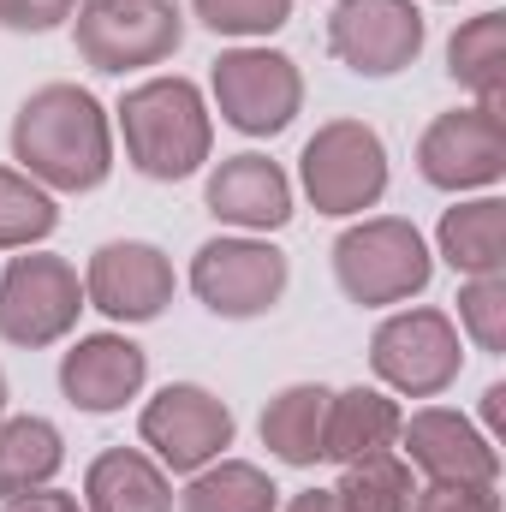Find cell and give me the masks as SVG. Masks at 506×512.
<instances>
[{
  "label": "cell",
  "mask_w": 506,
  "mask_h": 512,
  "mask_svg": "<svg viewBox=\"0 0 506 512\" xmlns=\"http://www.w3.org/2000/svg\"><path fill=\"white\" fill-rule=\"evenodd\" d=\"M328 387L322 382H292L280 387L268 405H262V447L280 459V465H316L322 459V423H328Z\"/></svg>",
  "instance_id": "obj_19"
},
{
  "label": "cell",
  "mask_w": 506,
  "mask_h": 512,
  "mask_svg": "<svg viewBox=\"0 0 506 512\" xmlns=\"http://www.w3.org/2000/svg\"><path fill=\"white\" fill-rule=\"evenodd\" d=\"M417 173L435 191H483L506 173V126L501 108H453L435 114L429 131L417 137Z\"/></svg>",
  "instance_id": "obj_11"
},
{
  "label": "cell",
  "mask_w": 506,
  "mask_h": 512,
  "mask_svg": "<svg viewBox=\"0 0 506 512\" xmlns=\"http://www.w3.org/2000/svg\"><path fill=\"white\" fill-rule=\"evenodd\" d=\"M286 512H346V507L334 501V489H304V495L286 501Z\"/></svg>",
  "instance_id": "obj_31"
},
{
  "label": "cell",
  "mask_w": 506,
  "mask_h": 512,
  "mask_svg": "<svg viewBox=\"0 0 506 512\" xmlns=\"http://www.w3.org/2000/svg\"><path fill=\"white\" fill-rule=\"evenodd\" d=\"M221 120L245 137H280L304 108V72L280 48H227L209 66Z\"/></svg>",
  "instance_id": "obj_7"
},
{
  "label": "cell",
  "mask_w": 506,
  "mask_h": 512,
  "mask_svg": "<svg viewBox=\"0 0 506 512\" xmlns=\"http://www.w3.org/2000/svg\"><path fill=\"white\" fill-rule=\"evenodd\" d=\"M286 280H292L286 256L274 251L268 239H251V233H239V239H209L203 251L191 256V292H197L215 316H227V322L268 316V310L286 298Z\"/></svg>",
  "instance_id": "obj_10"
},
{
  "label": "cell",
  "mask_w": 506,
  "mask_h": 512,
  "mask_svg": "<svg viewBox=\"0 0 506 512\" xmlns=\"http://www.w3.org/2000/svg\"><path fill=\"white\" fill-rule=\"evenodd\" d=\"M215 36H274L292 18V0H191Z\"/></svg>",
  "instance_id": "obj_27"
},
{
  "label": "cell",
  "mask_w": 506,
  "mask_h": 512,
  "mask_svg": "<svg viewBox=\"0 0 506 512\" xmlns=\"http://www.w3.org/2000/svg\"><path fill=\"white\" fill-rule=\"evenodd\" d=\"M0 417H6V370H0Z\"/></svg>",
  "instance_id": "obj_33"
},
{
  "label": "cell",
  "mask_w": 506,
  "mask_h": 512,
  "mask_svg": "<svg viewBox=\"0 0 506 512\" xmlns=\"http://www.w3.org/2000/svg\"><path fill=\"white\" fill-rule=\"evenodd\" d=\"M483 417H489V429H495V435L506 429V387H501V382L483 393Z\"/></svg>",
  "instance_id": "obj_32"
},
{
  "label": "cell",
  "mask_w": 506,
  "mask_h": 512,
  "mask_svg": "<svg viewBox=\"0 0 506 512\" xmlns=\"http://www.w3.org/2000/svg\"><path fill=\"white\" fill-rule=\"evenodd\" d=\"M179 512H280V489L262 465L245 459H215L203 471H191Z\"/></svg>",
  "instance_id": "obj_23"
},
{
  "label": "cell",
  "mask_w": 506,
  "mask_h": 512,
  "mask_svg": "<svg viewBox=\"0 0 506 512\" xmlns=\"http://www.w3.org/2000/svg\"><path fill=\"white\" fill-rule=\"evenodd\" d=\"M66 465V441L48 417H0V501L48 489Z\"/></svg>",
  "instance_id": "obj_22"
},
{
  "label": "cell",
  "mask_w": 506,
  "mask_h": 512,
  "mask_svg": "<svg viewBox=\"0 0 506 512\" xmlns=\"http://www.w3.org/2000/svg\"><path fill=\"white\" fill-rule=\"evenodd\" d=\"M84 512H173V483L143 447H108L84 471Z\"/></svg>",
  "instance_id": "obj_17"
},
{
  "label": "cell",
  "mask_w": 506,
  "mask_h": 512,
  "mask_svg": "<svg viewBox=\"0 0 506 512\" xmlns=\"http://www.w3.org/2000/svg\"><path fill=\"white\" fill-rule=\"evenodd\" d=\"M399 441H405V465H417L429 483H501L495 441L447 405H423L417 417H399Z\"/></svg>",
  "instance_id": "obj_14"
},
{
  "label": "cell",
  "mask_w": 506,
  "mask_h": 512,
  "mask_svg": "<svg viewBox=\"0 0 506 512\" xmlns=\"http://www.w3.org/2000/svg\"><path fill=\"white\" fill-rule=\"evenodd\" d=\"M411 465L387 447V453H370L358 465H340V483H334V501L346 512H411Z\"/></svg>",
  "instance_id": "obj_24"
},
{
  "label": "cell",
  "mask_w": 506,
  "mask_h": 512,
  "mask_svg": "<svg viewBox=\"0 0 506 512\" xmlns=\"http://www.w3.org/2000/svg\"><path fill=\"white\" fill-rule=\"evenodd\" d=\"M298 179L316 215H364L387 197V143L364 120H328L304 143Z\"/></svg>",
  "instance_id": "obj_5"
},
{
  "label": "cell",
  "mask_w": 506,
  "mask_h": 512,
  "mask_svg": "<svg viewBox=\"0 0 506 512\" xmlns=\"http://www.w3.org/2000/svg\"><path fill=\"white\" fill-rule=\"evenodd\" d=\"M441 256L453 262V274H501L506 268V203L501 197H471V203H453L441 215V233H435Z\"/></svg>",
  "instance_id": "obj_20"
},
{
  "label": "cell",
  "mask_w": 506,
  "mask_h": 512,
  "mask_svg": "<svg viewBox=\"0 0 506 512\" xmlns=\"http://www.w3.org/2000/svg\"><path fill=\"white\" fill-rule=\"evenodd\" d=\"M78 12V0H0V30L12 36H48Z\"/></svg>",
  "instance_id": "obj_29"
},
{
  "label": "cell",
  "mask_w": 506,
  "mask_h": 512,
  "mask_svg": "<svg viewBox=\"0 0 506 512\" xmlns=\"http://www.w3.org/2000/svg\"><path fill=\"white\" fill-rule=\"evenodd\" d=\"M453 304H459V328L477 340V352H506V274H471Z\"/></svg>",
  "instance_id": "obj_26"
},
{
  "label": "cell",
  "mask_w": 506,
  "mask_h": 512,
  "mask_svg": "<svg viewBox=\"0 0 506 512\" xmlns=\"http://www.w3.org/2000/svg\"><path fill=\"white\" fill-rule=\"evenodd\" d=\"M60 227L54 191H42L30 173L0 167V251H30Z\"/></svg>",
  "instance_id": "obj_25"
},
{
  "label": "cell",
  "mask_w": 506,
  "mask_h": 512,
  "mask_svg": "<svg viewBox=\"0 0 506 512\" xmlns=\"http://www.w3.org/2000/svg\"><path fill=\"white\" fill-rule=\"evenodd\" d=\"M12 161L42 191H96L114 173L108 108L78 84H42L12 114Z\"/></svg>",
  "instance_id": "obj_1"
},
{
  "label": "cell",
  "mask_w": 506,
  "mask_h": 512,
  "mask_svg": "<svg viewBox=\"0 0 506 512\" xmlns=\"http://www.w3.org/2000/svg\"><path fill=\"white\" fill-rule=\"evenodd\" d=\"M120 131H126V161L155 185L191 179L215 143L203 90L191 78H143L137 90H126Z\"/></svg>",
  "instance_id": "obj_2"
},
{
  "label": "cell",
  "mask_w": 506,
  "mask_h": 512,
  "mask_svg": "<svg viewBox=\"0 0 506 512\" xmlns=\"http://www.w3.org/2000/svg\"><path fill=\"white\" fill-rule=\"evenodd\" d=\"M233 411L221 393L197 382H167L137 417V435L161 471H203L233 447Z\"/></svg>",
  "instance_id": "obj_9"
},
{
  "label": "cell",
  "mask_w": 506,
  "mask_h": 512,
  "mask_svg": "<svg viewBox=\"0 0 506 512\" xmlns=\"http://www.w3.org/2000/svg\"><path fill=\"white\" fill-rule=\"evenodd\" d=\"M203 203H209L215 221H227L239 233H280L292 221V179L280 173V161L245 149V155H227L209 173Z\"/></svg>",
  "instance_id": "obj_15"
},
{
  "label": "cell",
  "mask_w": 506,
  "mask_h": 512,
  "mask_svg": "<svg viewBox=\"0 0 506 512\" xmlns=\"http://www.w3.org/2000/svg\"><path fill=\"white\" fill-rule=\"evenodd\" d=\"M78 310H90V304H84V280L66 256L30 251L0 268V340L6 346L42 352L78 328Z\"/></svg>",
  "instance_id": "obj_6"
},
{
  "label": "cell",
  "mask_w": 506,
  "mask_h": 512,
  "mask_svg": "<svg viewBox=\"0 0 506 512\" xmlns=\"http://www.w3.org/2000/svg\"><path fill=\"white\" fill-rule=\"evenodd\" d=\"M399 441V405L381 387H346L328 399V423H322V459L334 465H358L370 453H387Z\"/></svg>",
  "instance_id": "obj_18"
},
{
  "label": "cell",
  "mask_w": 506,
  "mask_h": 512,
  "mask_svg": "<svg viewBox=\"0 0 506 512\" xmlns=\"http://www.w3.org/2000/svg\"><path fill=\"white\" fill-rule=\"evenodd\" d=\"M72 42L90 72L126 78V72L161 66L179 54L185 12H179V0H78Z\"/></svg>",
  "instance_id": "obj_3"
},
{
  "label": "cell",
  "mask_w": 506,
  "mask_h": 512,
  "mask_svg": "<svg viewBox=\"0 0 506 512\" xmlns=\"http://www.w3.org/2000/svg\"><path fill=\"white\" fill-rule=\"evenodd\" d=\"M173 262L149 239H108L84 268V304L108 322H155L173 304Z\"/></svg>",
  "instance_id": "obj_13"
},
{
  "label": "cell",
  "mask_w": 506,
  "mask_h": 512,
  "mask_svg": "<svg viewBox=\"0 0 506 512\" xmlns=\"http://www.w3.org/2000/svg\"><path fill=\"white\" fill-rule=\"evenodd\" d=\"M459 364H465V346H459V322L447 310H393L370 334V370L393 393L405 399H435L459 382Z\"/></svg>",
  "instance_id": "obj_8"
},
{
  "label": "cell",
  "mask_w": 506,
  "mask_h": 512,
  "mask_svg": "<svg viewBox=\"0 0 506 512\" xmlns=\"http://www.w3.org/2000/svg\"><path fill=\"white\" fill-rule=\"evenodd\" d=\"M411 512H501L495 483H429L411 495Z\"/></svg>",
  "instance_id": "obj_28"
},
{
  "label": "cell",
  "mask_w": 506,
  "mask_h": 512,
  "mask_svg": "<svg viewBox=\"0 0 506 512\" xmlns=\"http://www.w3.org/2000/svg\"><path fill=\"white\" fill-rule=\"evenodd\" d=\"M0 512H84L78 495H60V489H30V495H12Z\"/></svg>",
  "instance_id": "obj_30"
},
{
  "label": "cell",
  "mask_w": 506,
  "mask_h": 512,
  "mask_svg": "<svg viewBox=\"0 0 506 512\" xmlns=\"http://www.w3.org/2000/svg\"><path fill=\"white\" fill-rule=\"evenodd\" d=\"M429 274H435V256L423 245V233L399 215H370L334 239V280L364 310L417 298L429 286Z\"/></svg>",
  "instance_id": "obj_4"
},
{
  "label": "cell",
  "mask_w": 506,
  "mask_h": 512,
  "mask_svg": "<svg viewBox=\"0 0 506 512\" xmlns=\"http://www.w3.org/2000/svg\"><path fill=\"white\" fill-rule=\"evenodd\" d=\"M447 72L483 108H501V96H506V12H477V18H465L453 30Z\"/></svg>",
  "instance_id": "obj_21"
},
{
  "label": "cell",
  "mask_w": 506,
  "mask_h": 512,
  "mask_svg": "<svg viewBox=\"0 0 506 512\" xmlns=\"http://www.w3.org/2000/svg\"><path fill=\"white\" fill-rule=\"evenodd\" d=\"M143 382H149V352L126 334H90L60 358V393L90 417L120 411L143 393Z\"/></svg>",
  "instance_id": "obj_16"
},
{
  "label": "cell",
  "mask_w": 506,
  "mask_h": 512,
  "mask_svg": "<svg viewBox=\"0 0 506 512\" xmlns=\"http://www.w3.org/2000/svg\"><path fill=\"white\" fill-rule=\"evenodd\" d=\"M328 54L358 78H393L423 54L417 0H340L328 12Z\"/></svg>",
  "instance_id": "obj_12"
}]
</instances>
